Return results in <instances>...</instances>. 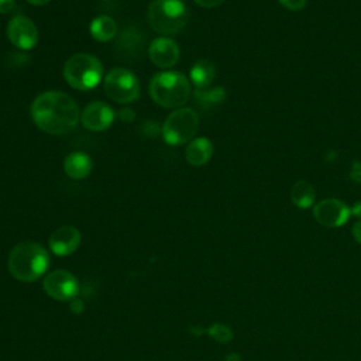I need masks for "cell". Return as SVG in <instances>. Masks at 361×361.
<instances>
[{"label":"cell","instance_id":"11","mask_svg":"<svg viewBox=\"0 0 361 361\" xmlns=\"http://www.w3.org/2000/svg\"><path fill=\"white\" fill-rule=\"evenodd\" d=\"M114 110L104 102L89 103L80 114L82 126L90 131H103L111 126Z\"/></svg>","mask_w":361,"mask_h":361},{"label":"cell","instance_id":"3","mask_svg":"<svg viewBox=\"0 0 361 361\" xmlns=\"http://www.w3.org/2000/svg\"><path fill=\"white\" fill-rule=\"evenodd\" d=\"M190 93V83L182 72H157L149 82L151 99L165 109L183 106L189 100Z\"/></svg>","mask_w":361,"mask_h":361},{"label":"cell","instance_id":"5","mask_svg":"<svg viewBox=\"0 0 361 361\" xmlns=\"http://www.w3.org/2000/svg\"><path fill=\"white\" fill-rule=\"evenodd\" d=\"M148 23L157 32L178 34L188 23V8L182 0H152L148 7Z\"/></svg>","mask_w":361,"mask_h":361},{"label":"cell","instance_id":"12","mask_svg":"<svg viewBox=\"0 0 361 361\" xmlns=\"http://www.w3.org/2000/svg\"><path fill=\"white\" fill-rule=\"evenodd\" d=\"M148 55L154 65L159 68H171L179 61L180 51L173 39L168 37H158L149 44Z\"/></svg>","mask_w":361,"mask_h":361},{"label":"cell","instance_id":"10","mask_svg":"<svg viewBox=\"0 0 361 361\" xmlns=\"http://www.w3.org/2000/svg\"><path fill=\"white\" fill-rule=\"evenodd\" d=\"M7 38L20 49H31L37 45L39 34L37 25L24 16L13 17L7 24Z\"/></svg>","mask_w":361,"mask_h":361},{"label":"cell","instance_id":"15","mask_svg":"<svg viewBox=\"0 0 361 361\" xmlns=\"http://www.w3.org/2000/svg\"><path fill=\"white\" fill-rule=\"evenodd\" d=\"M93 168L92 159L83 151H73L71 152L63 162V169L66 175L72 179H85L90 175Z\"/></svg>","mask_w":361,"mask_h":361},{"label":"cell","instance_id":"1","mask_svg":"<svg viewBox=\"0 0 361 361\" xmlns=\"http://www.w3.org/2000/svg\"><path fill=\"white\" fill-rule=\"evenodd\" d=\"M31 117L39 130L52 135L71 133L80 120L76 102L61 90L38 94L31 104Z\"/></svg>","mask_w":361,"mask_h":361},{"label":"cell","instance_id":"26","mask_svg":"<svg viewBox=\"0 0 361 361\" xmlns=\"http://www.w3.org/2000/svg\"><path fill=\"white\" fill-rule=\"evenodd\" d=\"M351 231H353V237L355 238V241H357L358 244H361V220H358V221L354 223Z\"/></svg>","mask_w":361,"mask_h":361},{"label":"cell","instance_id":"7","mask_svg":"<svg viewBox=\"0 0 361 361\" xmlns=\"http://www.w3.org/2000/svg\"><path fill=\"white\" fill-rule=\"evenodd\" d=\"M104 92L117 103H131L140 96L137 76L126 68H114L104 78Z\"/></svg>","mask_w":361,"mask_h":361},{"label":"cell","instance_id":"13","mask_svg":"<svg viewBox=\"0 0 361 361\" xmlns=\"http://www.w3.org/2000/svg\"><path fill=\"white\" fill-rule=\"evenodd\" d=\"M49 248L55 255L63 257L75 252L80 244V233L73 226L58 227L49 237Z\"/></svg>","mask_w":361,"mask_h":361},{"label":"cell","instance_id":"25","mask_svg":"<svg viewBox=\"0 0 361 361\" xmlns=\"http://www.w3.org/2000/svg\"><path fill=\"white\" fill-rule=\"evenodd\" d=\"M16 0H0V14H7L14 8Z\"/></svg>","mask_w":361,"mask_h":361},{"label":"cell","instance_id":"4","mask_svg":"<svg viewBox=\"0 0 361 361\" xmlns=\"http://www.w3.org/2000/svg\"><path fill=\"white\" fill-rule=\"evenodd\" d=\"M63 78L76 90H92L103 78V65L94 55L79 52L65 62Z\"/></svg>","mask_w":361,"mask_h":361},{"label":"cell","instance_id":"18","mask_svg":"<svg viewBox=\"0 0 361 361\" xmlns=\"http://www.w3.org/2000/svg\"><path fill=\"white\" fill-rule=\"evenodd\" d=\"M90 35L100 42H107L113 39L117 34V24L111 17L99 16L90 23Z\"/></svg>","mask_w":361,"mask_h":361},{"label":"cell","instance_id":"30","mask_svg":"<svg viewBox=\"0 0 361 361\" xmlns=\"http://www.w3.org/2000/svg\"><path fill=\"white\" fill-rule=\"evenodd\" d=\"M30 4H32V6H44V4H47L49 0H27Z\"/></svg>","mask_w":361,"mask_h":361},{"label":"cell","instance_id":"29","mask_svg":"<svg viewBox=\"0 0 361 361\" xmlns=\"http://www.w3.org/2000/svg\"><path fill=\"white\" fill-rule=\"evenodd\" d=\"M224 361H241V357H240L237 353H230V354L224 358Z\"/></svg>","mask_w":361,"mask_h":361},{"label":"cell","instance_id":"21","mask_svg":"<svg viewBox=\"0 0 361 361\" xmlns=\"http://www.w3.org/2000/svg\"><path fill=\"white\" fill-rule=\"evenodd\" d=\"M278 3L286 8V10H290V11H299V10H303L307 4V0H278Z\"/></svg>","mask_w":361,"mask_h":361},{"label":"cell","instance_id":"27","mask_svg":"<svg viewBox=\"0 0 361 361\" xmlns=\"http://www.w3.org/2000/svg\"><path fill=\"white\" fill-rule=\"evenodd\" d=\"M350 212H351V214H353L354 217H357V219L361 220V200L355 202V203L350 207Z\"/></svg>","mask_w":361,"mask_h":361},{"label":"cell","instance_id":"24","mask_svg":"<svg viewBox=\"0 0 361 361\" xmlns=\"http://www.w3.org/2000/svg\"><path fill=\"white\" fill-rule=\"evenodd\" d=\"M118 117L123 120V121H133L135 118V111L130 107H124L118 111Z\"/></svg>","mask_w":361,"mask_h":361},{"label":"cell","instance_id":"23","mask_svg":"<svg viewBox=\"0 0 361 361\" xmlns=\"http://www.w3.org/2000/svg\"><path fill=\"white\" fill-rule=\"evenodd\" d=\"M193 1L203 8H213L223 4L226 0H193Z\"/></svg>","mask_w":361,"mask_h":361},{"label":"cell","instance_id":"19","mask_svg":"<svg viewBox=\"0 0 361 361\" xmlns=\"http://www.w3.org/2000/svg\"><path fill=\"white\" fill-rule=\"evenodd\" d=\"M195 96H196V100L200 102L203 106H213V104L221 103L226 99V90L223 87L196 89Z\"/></svg>","mask_w":361,"mask_h":361},{"label":"cell","instance_id":"2","mask_svg":"<svg viewBox=\"0 0 361 361\" xmlns=\"http://www.w3.org/2000/svg\"><path fill=\"white\" fill-rule=\"evenodd\" d=\"M49 267L48 251L38 243L23 241L17 244L8 255V269L21 282L39 279Z\"/></svg>","mask_w":361,"mask_h":361},{"label":"cell","instance_id":"9","mask_svg":"<svg viewBox=\"0 0 361 361\" xmlns=\"http://www.w3.org/2000/svg\"><path fill=\"white\" fill-rule=\"evenodd\" d=\"M44 289L56 300H72L79 292V282L73 274L65 269H56L44 279Z\"/></svg>","mask_w":361,"mask_h":361},{"label":"cell","instance_id":"22","mask_svg":"<svg viewBox=\"0 0 361 361\" xmlns=\"http://www.w3.org/2000/svg\"><path fill=\"white\" fill-rule=\"evenodd\" d=\"M350 179L355 183H361V162L360 161H354L351 164V169H350Z\"/></svg>","mask_w":361,"mask_h":361},{"label":"cell","instance_id":"28","mask_svg":"<svg viewBox=\"0 0 361 361\" xmlns=\"http://www.w3.org/2000/svg\"><path fill=\"white\" fill-rule=\"evenodd\" d=\"M71 310H73L75 313H80L83 310V305L79 299H72V303H71Z\"/></svg>","mask_w":361,"mask_h":361},{"label":"cell","instance_id":"20","mask_svg":"<svg viewBox=\"0 0 361 361\" xmlns=\"http://www.w3.org/2000/svg\"><path fill=\"white\" fill-rule=\"evenodd\" d=\"M206 331L209 333V336L212 338H214L216 341H220V343H228L233 338V331L226 324L216 323V324L210 326Z\"/></svg>","mask_w":361,"mask_h":361},{"label":"cell","instance_id":"14","mask_svg":"<svg viewBox=\"0 0 361 361\" xmlns=\"http://www.w3.org/2000/svg\"><path fill=\"white\" fill-rule=\"evenodd\" d=\"M213 155V144L206 137H197L189 141L186 145L185 157L186 161L192 166H203L206 165Z\"/></svg>","mask_w":361,"mask_h":361},{"label":"cell","instance_id":"16","mask_svg":"<svg viewBox=\"0 0 361 361\" xmlns=\"http://www.w3.org/2000/svg\"><path fill=\"white\" fill-rule=\"evenodd\" d=\"M216 78V66L209 59H199L190 68V80L197 89H207Z\"/></svg>","mask_w":361,"mask_h":361},{"label":"cell","instance_id":"17","mask_svg":"<svg viewBox=\"0 0 361 361\" xmlns=\"http://www.w3.org/2000/svg\"><path fill=\"white\" fill-rule=\"evenodd\" d=\"M290 200L299 209H309L314 206L316 190L313 185L303 179L295 182L290 189Z\"/></svg>","mask_w":361,"mask_h":361},{"label":"cell","instance_id":"6","mask_svg":"<svg viewBox=\"0 0 361 361\" xmlns=\"http://www.w3.org/2000/svg\"><path fill=\"white\" fill-rule=\"evenodd\" d=\"M199 127V117L193 109H175L162 126V137L169 145H182L192 141Z\"/></svg>","mask_w":361,"mask_h":361},{"label":"cell","instance_id":"8","mask_svg":"<svg viewBox=\"0 0 361 361\" xmlns=\"http://www.w3.org/2000/svg\"><path fill=\"white\" fill-rule=\"evenodd\" d=\"M350 216V207L344 202L334 197L323 199L313 206V217L324 227H341L347 223Z\"/></svg>","mask_w":361,"mask_h":361}]
</instances>
